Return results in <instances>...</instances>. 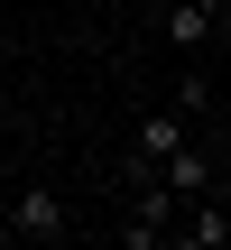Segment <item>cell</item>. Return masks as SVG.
<instances>
[{"label":"cell","instance_id":"obj_1","mask_svg":"<svg viewBox=\"0 0 231 250\" xmlns=\"http://www.w3.org/2000/svg\"><path fill=\"white\" fill-rule=\"evenodd\" d=\"M176 213H185V195H176L167 176H148V186H139V204H130V223H120V241H130V250L167 241V232H176Z\"/></svg>","mask_w":231,"mask_h":250},{"label":"cell","instance_id":"obj_2","mask_svg":"<svg viewBox=\"0 0 231 250\" xmlns=\"http://www.w3.org/2000/svg\"><path fill=\"white\" fill-rule=\"evenodd\" d=\"M9 241H65V195L56 186H28L9 204Z\"/></svg>","mask_w":231,"mask_h":250},{"label":"cell","instance_id":"obj_3","mask_svg":"<svg viewBox=\"0 0 231 250\" xmlns=\"http://www.w3.org/2000/svg\"><path fill=\"white\" fill-rule=\"evenodd\" d=\"M222 19H231V0H167V37L176 46H204Z\"/></svg>","mask_w":231,"mask_h":250},{"label":"cell","instance_id":"obj_4","mask_svg":"<svg viewBox=\"0 0 231 250\" xmlns=\"http://www.w3.org/2000/svg\"><path fill=\"white\" fill-rule=\"evenodd\" d=\"M157 176H167V186H176L185 204H194V195H213V158H204V148H185V139H176V148L157 158Z\"/></svg>","mask_w":231,"mask_h":250},{"label":"cell","instance_id":"obj_5","mask_svg":"<svg viewBox=\"0 0 231 250\" xmlns=\"http://www.w3.org/2000/svg\"><path fill=\"white\" fill-rule=\"evenodd\" d=\"M176 139H185V111H148V121H139V176H157V158H167Z\"/></svg>","mask_w":231,"mask_h":250},{"label":"cell","instance_id":"obj_6","mask_svg":"<svg viewBox=\"0 0 231 250\" xmlns=\"http://www.w3.org/2000/svg\"><path fill=\"white\" fill-rule=\"evenodd\" d=\"M222 139H231V102H222Z\"/></svg>","mask_w":231,"mask_h":250},{"label":"cell","instance_id":"obj_7","mask_svg":"<svg viewBox=\"0 0 231 250\" xmlns=\"http://www.w3.org/2000/svg\"><path fill=\"white\" fill-rule=\"evenodd\" d=\"M157 9H167V0H157Z\"/></svg>","mask_w":231,"mask_h":250}]
</instances>
